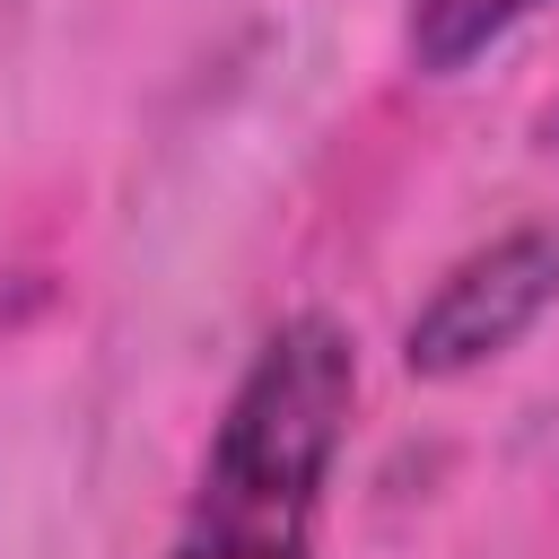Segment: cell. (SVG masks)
I'll return each instance as SVG.
<instances>
[{"instance_id":"obj_1","label":"cell","mask_w":559,"mask_h":559,"mask_svg":"<svg viewBox=\"0 0 559 559\" xmlns=\"http://www.w3.org/2000/svg\"><path fill=\"white\" fill-rule=\"evenodd\" d=\"M358 402V349L332 314H288L236 376L201 454L175 559H314L323 480Z\"/></svg>"},{"instance_id":"obj_2","label":"cell","mask_w":559,"mask_h":559,"mask_svg":"<svg viewBox=\"0 0 559 559\" xmlns=\"http://www.w3.org/2000/svg\"><path fill=\"white\" fill-rule=\"evenodd\" d=\"M550 306H559V218L507 227L428 288V306L402 323V367L428 384L472 376V367L507 358Z\"/></svg>"},{"instance_id":"obj_3","label":"cell","mask_w":559,"mask_h":559,"mask_svg":"<svg viewBox=\"0 0 559 559\" xmlns=\"http://www.w3.org/2000/svg\"><path fill=\"white\" fill-rule=\"evenodd\" d=\"M542 0H411V17H402V44H411V61L428 70V79H454L472 52H489L515 17H533Z\"/></svg>"}]
</instances>
